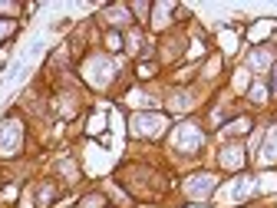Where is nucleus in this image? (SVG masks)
Returning a JSON list of instances; mask_svg holds the SVG:
<instances>
[{
  "instance_id": "obj_1",
  "label": "nucleus",
  "mask_w": 277,
  "mask_h": 208,
  "mask_svg": "<svg viewBox=\"0 0 277 208\" xmlns=\"http://www.w3.org/2000/svg\"><path fill=\"white\" fill-rule=\"evenodd\" d=\"M20 145H23V126H20L17 116H7V119L0 122V159L17 155Z\"/></svg>"
},
{
  "instance_id": "obj_2",
  "label": "nucleus",
  "mask_w": 277,
  "mask_h": 208,
  "mask_svg": "<svg viewBox=\"0 0 277 208\" xmlns=\"http://www.w3.org/2000/svg\"><path fill=\"white\" fill-rule=\"evenodd\" d=\"M165 126H169V119L158 113H135L132 116V133L142 136V139H155L165 133Z\"/></svg>"
},
{
  "instance_id": "obj_3",
  "label": "nucleus",
  "mask_w": 277,
  "mask_h": 208,
  "mask_svg": "<svg viewBox=\"0 0 277 208\" xmlns=\"http://www.w3.org/2000/svg\"><path fill=\"white\" fill-rule=\"evenodd\" d=\"M202 129L195 126V122H185V126H178L175 129V149L178 152H185V155H191V152H198L202 149Z\"/></svg>"
},
{
  "instance_id": "obj_4",
  "label": "nucleus",
  "mask_w": 277,
  "mask_h": 208,
  "mask_svg": "<svg viewBox=\"0 0 277 208\" xmlns=\"http://www.w3.org/2000/svg\"><path fill=\"white\" fill-rule=\"evenodd\" d=\"M214 185H218V178L202 172V175H191L188 182H185V192H188V198H208L214 192Z\"/></svg>"
},
{
  "instance_id": "obj_5",
  "label": "nucleus",
  "mask_w": 277,
  "mask_h": 208,
  "mask_svg": "<svg viewBox=\"0 0 277 208\" xmlns=\"http://www.w3.org/2000/svg\"><path fill=\"white\" fill-rule=\"evenodd\" d=\"M109 76H113V66H109V60L96 57V60H89V63H86V80L93 83V86H106Z\"/></svg>"
},
{
  "instance_id": "obj_6",
  "label": "nucleus",
  "mask_w": 277,
  "mask_h": 208,
  "mask_svg": "<svg viewBox=\"0 0 277 208\" xmlns=\"http://www.w3.org/2000/svg\"><path fill=\"white\" fill-rule=\"evenodd\" d=\"M221 165H225V169H241V165H244V149H241V145H228V149L221 152Z\"/></svg>"
},
{
  "instance_id": "obj_7",
  "label": "nucleus",
  "mask_w": 277,
  "mask_h": 208,
  "mask_svg": "<svg viewBox=\"0 0 277 208\" xmlns=\"http://www.w3.org/2000/svg\"><path fill=\"white\" fill-rule=\"evenodd\" d=\"M106 17H109V23H113V27H126L129 20H132V13H129V7H113Z\"/></svg>"
},
{
  "instance_id": "obj_8",
  "label": "nucleus",
  "mask_w": 277,
  "mask_h": 208,
  "mask_svg": "<svg viewBox=\"0 0 277 208\" xmlns=\"http://www.w3.org/2000/svg\"><path fill=\"white\" fill-rule=\"evenodd\" d=\"M261 152H264V155H261L264 162H274V159H277V129L267 136V142H264V149H261Z\"/></svg>"
},
{
  "instance_id": "obj_9",
  "label": "nucleus",
  "mask_w": 277,
  "mask_h": 208,
  "mask_svg": "<svg viewBox=\"0 0 277 208\" xmlns=\"http://www.w3.org/2000/svg\"><path fill=\"white\" fill-rule=\"evenodd\" d=\"M172 10H175V7H172V4H158V7H155V20H152V23H155V27H165V23H169V20H165V17H169Z\"/></svg>"
},
{
  "instance_id": "obj_10",
  "label": "nucleus",
  "mask_w": 277,
  "mask_h": 208,
  "mask_svg": "<svg viewBox=\"0 0 277 208\" xmlns=\"http://www.w3.org/2000/svg\"><path fill=\"white\" fill-rule=\"evenodd\" d=\"M53 195H57V192H53V185H40V192H37V198H40V208H46L53 202Z\"/></svg>"
},
{
  "instance_id": "obj_11",
  "label": "nucleus",
  "mask_w": 277,
  "mask_h": 208,
  "mask_svg": "<svg viewBox=\"0 0 277 208\" xmlns=\"http://www.w3.org/2000/svg\"><path fill=\"white\" fill-rule=\"evenodd\" d=\"M155 76V63H138V80H149Z\"/></svg>"
},
{
  "instance_id": "obj_12",
  "label": "nucleus",
  "mask_w": 277,
  "mask_h": 208,
  "mask_svg": "<svg viewBox=\"0 0 277 208\" xmlns=\"http://www.w3.org/2000/svg\"><path fill=\"white\" fill-rule=\"evenodd\" d=\"M267 99V89L264 86H251V102H264Z\"/></svg>"
},
{
  "instance_id": "obj_13",
  "label": "nucleus",
  "mask_w": 277,
  "mask_h": 208,
  "mask_svg": "<svg viewBox=\"0 0 277 208\" xmlns=\"http://www.w3.org/2000/svg\"><path fill=\"white\" fill-rule=\"evenodd\" d=\"M106 43H109V50H122V37H119V33H109V37H106Z\"/></svg>"
},
{
  "instance_id": "obj_14",
  "label": "nucleus",
  "mask_w": 277,
  "mask_h": 208,
  "mask_svg": "<svg viewBox=\"0 0 277 208\" xmlns=\"http://www.w3.org/2000/svg\"><path fill=\"white\" fill-rule=\"evenodd\" d=\"M99 205H102V198H99V195H89V198H82V205H79V208H99Z\"/></svg>"
},
{
  "instance_id": "obj_15",
  "label": "nucleus",
  "mask_w": 277,
  "mask_h": 208,
  "mask_svg": "<svg viewBox=\"0 0 277 208\" xmlns=\"http://www.w3.org/2000/svg\"><path fill=\"white\" fill-rule=\"evenodd\" d=\"M247 126H251L247 119H238V122H231V133H247Z\"/></svg>"
},
{
  "instance_id": "obj_16",
  "label": "nucleus",
  "mask_w": 277,
  "mask_h": 208,
  "mask_svg": "<svg viewBox=\"0 0 277 208\" xmlns=\"http://www.w3.org/2000/svg\"><path fill=\"white\" fill-rule=\"evenodd\" d=\"M13 10V4H0V13H10Z\"/></svg>"
},
{
  "instance_id": "obj_17",
  "label": "nucleus",
  "mask_w": 277,
  "mask_h": 208,
  "mask_svg": "<svg viewBox=\"0 0 277 208\" xmlns=\"http://www.w3.org/2000/svg\"><path fill=\"white\" fill-rule=\"evenodd\" d=\"M271 73H274V86H271V93H277V66L271 69Z\"/></svg>"
},
{
  "instance_id": "obj_18",
  "label": "nucleus",
  "mask_w": 277,
  "mask_h": 208,
  "mask_svg": "<svg viewBox=\"0 0 277 208\" xmlns=\"http://www.w3.org/2000/svg\"><path fill=\"white\" fill-rule=\"evenodd\" d=\"M7 30H10V27H7V23H4V20H0V37H4V33H7Z\"/></svg>"
}]
</instances>
